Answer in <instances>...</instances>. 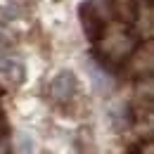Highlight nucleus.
I'll return each instance as SVG.
<instances>
[{"label":"nucleus","mask_w":154,"mask_h":154,"mask_svg":"<svg viewBox=\"0 0 154 154\" xmlns=\"http://www.w3.org/2000/svg\"><path fill=\"white\" fill-rule=\"evenodd\" d=\"M78 12H81V24H83V31L88 33V38L93 43L104 38V19H102V12L97 10L95 5L88 0V2L81 5Z\"/></svg>","instance_id":"obj_1"},{"label":"nucleus","mask_w":154,"mask_h":154,"mask_svg":"<svg viewBox=\"0 0 154 154\" xmlns=\"http://www.w3.org/2000/svg\"><path fill=\"white\" fill-rule=\"evenodd\" d=\"M76 88H78V81L74 76V71L64 69V71H59L57 76L52 78L50 95H52V100H57L59 104H66V102H71V97L76 95Z\"/></svg>","instance_id":"obj_2"},{"label":"nucleus","mask_w":154,"mask_h":154,"mask_svg":"<svg viewBox=\"0 0 154 154\" xmlns=\"http://www.w3.org/2000/svg\"><path fill=\"white\" fill-rule=\"evenodd\" d=\"M0 74L10 78L12 83H21L24 81V64L10 55H0Z\"/></svg>","instance_id":"obj_3"},{"label":"nucleus","mask_w":154,"mask_h":154,"mask_svg":"<svg viewBox=\"0 0 154 154\" xmlns=\"http://www.w3.org/2000/svg\"><path fill=\"white\" fill-rule=\"evenodd\" d=\"M17 154H36L33 140H31L29 133H19L17 135Z\"/></svg>","instance_id":"obj_4"},{"label":"nucleus","mask_w":154,"mask_h":154,"mask_svg":"<svg viewBox=\"0 0 154 154\" xmlns=\"http://www.w3.org/2000/svg\"><path fill=\"white\" fill-rule=\"evenodd\" d=\"M12 43H14L12 33H10V31H5V29L0 26V50H7V48H10Z\"/></svg>","instance_id":"obj_5"}]
</instances>
